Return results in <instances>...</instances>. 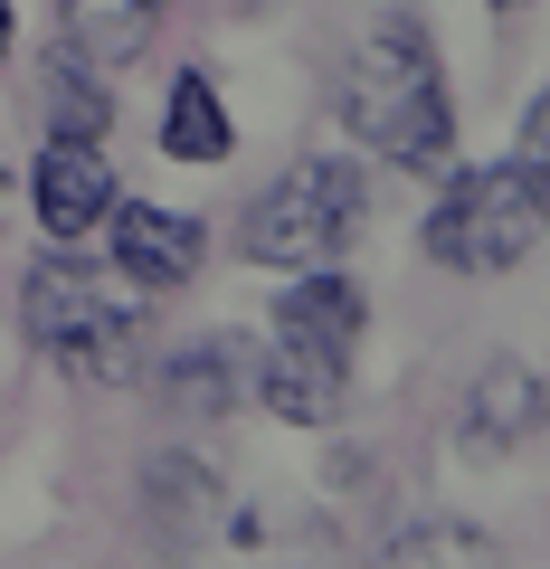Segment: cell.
<instances>
[{
	"label": "cell",
	"instance_id": "15",
	"mask_svg": "<svg viewBox=\"0 0 550 569\" xmlns=\"http://www.w3.org/2000/svg\"><path fill=\"white\" fill-rule=\"evenodd\" d=\"M522 171L550 190V86L531 96V114H522Z\"/></svg>",
	"mask_w": 550,
	"mask_h": 569
},
{
	"label": "cell",
	"instance_id": "14",
	"mask_svg": "<svg viewBox=\"0 0 550 569\" xmlns=\"http://www.w3.org/2000/svg\"><path fill=\"white\" fill-rule=\"evenodd\" d=\"M152 10L162 0H67V39H86V58H133L152 39Z\"/></svg>",
	"mask_w": 550,
	"mask_h": 569
},
{
	"label": "cell",
	"instance_id": "4",
	"mask_svg": "<svg viewBox=\"0 0 550 569\" xmlns=\"http://www.w3.org/2000/svg\"><path fill=\"white\" fill-rule=\"evenodd\" d=\"M361 238V171L351 162H294L286 181L247 209V257L276 276H323L342 266V247Z\"/></svg>",
	"mask_w": 550,
	"mask_h": 569
},
{
	"label": "cell",
	"instance_id": "13",
	"mask_svg": "<svg viewBox=\"0 0 550 569\" xmlns=\"http://www.w3.org/2000/svg\"><path fill=\"white\" fill-rule=\"evenodd\" d=\"M104 123H114V86L96 77V58L77 67V48H58V67H48V133L58 142H104Z\"/></svg>",
	"mask_w": 550,
	"mask_h": 569
},
{
	"label": "cell",
	"instance_id": "11",
	"mask_svg": "<svg viewBox=\"0 0 550 569\" xmlns=\"http://www.w3.org/2000/svg\"><path fill=\"white\" fill-rule=\"evenodd\" d=\"M531 427H541V380H531L522 361H493L484 380H474V408H466V437L484 456H503V447H522Z\"/></svg>",
	"mask_w": 550,
	"mask_h": 569
},
{
	"label": "cell",
	"instance_id": "5",
	"mask_svg": "<svg viewBox=\"0 0 550 569\" xmlns=\"http://www.w3.org/2000/svg\"><path fill=\"white\" fill-rule=\"evenodd\" d=\"M114 266H123V284L133 295H181L190 276H200V257H209V238H200V219L190 209H152V200H114Z\"/></svg>",
	"mask_w": 550,
	"mask_h": 569
},
{
	"label": "cell",
	"instance_id": "7",
	"mask_svg": "<svg viewBox=\"0 0 550 569\" xmlns=\"http://www.w3.org/2000/svg\"><path fill=\"white\" fill-rule=\"evenodd\" d=\"M276 342L351 370V351H361V284H342L332 266L323 276H294V295L276 305Z\"/></svg>",
	"mask_w": 550,
	"mask_h": 569
},
{
	"label": "cell",
	"instance_id": "2",
	"mask_svg": "<svg viewBox=\"0 0 550 569\" xmlns=\"http://www.w3.org/2000/svg\"><path fill=\"white\" fill-rule=\"evenodd\" d=\"M20 323H29V342H39L48 361L67 370V380H104V389L143 380V342H152V323H143V305H133V284L96 276V266H77V257L29 266V284H20Z\"/></svg>",
	"mask_w": 550,
	"mask_h": 569
},
{
	"label": "cell",
	"instance_id": "8",
	"mask_svg": "<svg viewBox=\"0 0 550 569\" xmlns=\"http://www.w3.org/2000/svg\"><path fill=\"white\" fill-rule=\"evenodd\" d=\"M247 399H257L266 418H286V427H323V418H342V399H351V370H342V361H313V351L266 342L257 389H247Z\"/></svg>",
	"mask_w": 550,
	"mask_h": 569
},
{
	"label": "cell",
	"instance_id": "12",
	"mask_svg": "<svg viewBox=\"0 0 550 569\" xmlns=\"http://www.w3.org/2000/svg\"><path fill=\"white\" fill-rule=\"evenodd\" d=\"M228 104H219V86L190 67V77H171V104H162V152L171 162H219L228 152Z\"/></svg>",
	"mask_w": 550,
	"mask_h": 569
},
{
	"label": "cell",
	"instance_id": "9",
	"mask_svg": "<svg viewBox=\"0 0 550 569\" xmlns=\"http://www.w3.org/2000/svg\"><path fill=\"white\" fill-rule=\"evenodd\" d=\"M370 569H503V541L466 512H418V522H389Z\"/></svg>",
	"mask_w": 550,
	"mask_h": 569
},
{
	"label": "cell",
	"instance_id": "10",
	"mask_svg": "<svg viewBox=\"0 0 550 569\" xmlns=\"http://www.w3.org/2000/svg\"><path fill=\"white\" fill-rule=\"evenodd\" d=\"M247 389H257V351L247 342H190L181 361L162 370V399L181 408V418H219V408H238Z\"/></svg>",
	"mask_w": 550,
	"mask_h": 569
},
{
	"label": "cell",
	"instance_id": "16",
	"mask_svg": "<svg viewBox=\"0 0 550 569\" xmlns=\"http://www.w3.org/2000/svg\"><path fill=\"white\" fill-rule=\"evenodd\" d=\"M0 58H10V0H0Z\"/></svg>",
	"mask_w": 550,
	"mask_h": 569
},
{
	"label": "cell",
	"instance_id": "17",
	"mask_svg": "<svg viewBox=\"0 0 550 569\" xmlns=\"http://www.w3.org/2000/svg\"><path fill=\"white\" fill-rule=\"evenodd\" d=\"M493 10H531V0H493Z\"/></svg>",
	"mask_w": 550,
	"mask_h": 569
},
{
	"label": "cell",
	"instance_id": "6",
	"mask_svg": "<svg viewBox=\"0 0 550 569\" xmlns=\"http://www.w3.org/2000/svg\"><path fill=\"white\" fill-rule=\"evenodd\" d=\"M114 200H123L114 162H104L96 142H58V133H48V152H39V228H48V238L77 247L86 228L114 219Z\"/></svg>",
	"mask_w": 550,
	"mask_h": 569
},
{
	"label": "cell",
	"instance_id": "1",
	"mask_svg": "<svg viewBox=\"0 0 550 569\" xmlns=\"http://www.w3.org/2000/svg\"><path fill=\"white\" fill-rule=\"evenodd\" d=\"M342 123L389 152L399 171H447L456 152V104H447V77H437V48L428 29L408 20H380L361 48H351V77H342Z\"/></svg>",
	"mask_w": 550,
	"mask_h": 569
},
{
	"label": "cell",
	"instance_id": "3",
	"mask_svg": "<svg viewBox=\"0 0 550 569\" xmlns=\"http://www.w3.org/2000/svg\"><path fill=\"white\" fill-rule=\"evenodd\" d=\"M541 238H550V190L522 162H484L466 181H447V200L428 219V257L456 266V276H503Z\"/></svg>",
	"mask_w": 550,
	"mask_h": 569
}]
</instances>
